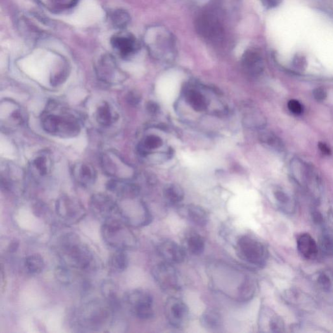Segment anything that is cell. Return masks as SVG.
I'll use <instances>...</instances> for the list:
<instances>
[{
  "label": "cell",
  "instance_id": "f546056e",
  "mask_svg": "<svg viewBox=\"0 0 333 333\" xmlns=\"http://www.w3.org/2000/svg\"><path fill=\"white\" fill-rule=\"evenodd\" d=\"M260 139L263 144L267 145L275 150L276 151L282 152L284 151V145L279 137L271 132L263 133L260 135Z\"/></svg>",
  "mask_w": 333,
  "mask_h": 333
},
{
  "label": "cell",
  "instance_id": "e0dca14e",
  "mask_svg": "<svg viewBox=\"0 0 333 333\" xmlns=\"http://www.w3.org/2000/svg\"><path fill=\"white\" fill-rule=\"evenodd\" d=\"M243 67L246 72L252 76L260 75L264 70L263 58L257 52L247 51L242 56Z\"/></svg>",
  "mask_w": 333,
  "mask_h": 333
},
{
  "label": "cell",
  "instance_id": "f35d334b",
  "mask_svg": "<svg viewBox=\"0 0 333 333\" xmlns=\"http://www.w3.org/2000/svg\"><path fill=\"white\" fill-rule=\"evenodd\" d=\"M265 8L270 9L276 8L281 3L282 0H261Z\"/></svg>",
  "mask_w": 333,
  "mask_h": 333
},
{
  "label": "cell",
  "instance_id": "60d3db41",
  "mask_svg": "<svg viewBox=\"0 0 333 333\" xmlns=\"http://www.w3.org/2000/svg\"><path fill=\"white\" fill-rule=\"evenodd\" d=\"M318 148L320 149V151L322 152V153L325 154V155H330L331 154V151L330 149L327 144H325V142H320L318 144Z\"/></svg>",
  "mask_w": 333,
  "mask_h": 333
},
{
  "label": "cell",
  "instance_id": "7bdbcfd3",
  "mask_svg": "<svg viewBox=\"0 0 333 333\" xmlns=\"http://www.w3.org/2000/svg\"><path fill=\"white\" fill-rule=\"evenodd\" d=\"M319 282L323 288H328L330 286V281L329 278L326 277V275H321L319 278Z\"/></svg>",
  "mask_w": 333,
  "mask_h": 333
},
{
  "label": "cell",
  "instance_id": "7c38bea8",
  "mask_svg": "<svg viewBox=\"0 0 333 333\" xmlns=\"http://www.w3.org/2000/svg\"><path fill=\"white\" fill-rule=\"evenodd\" d=\"M111 44L116 54L123 59H128L137 53L139 43L131 33L120 31L111 38Z\"/></svg>",
  "mask_w": 333,
  "mask_h": 333
},
{
  "label": "cell",
  "instance_id": "d4e9b609",
  "mask_svg": "<svg viewBox=\"0 0 333 333\" xmlns=\"http://www.w3.org/2000/svg\"><path fill=\"white\" fill-rule=\"evenodd\" d=\"M108 20L114 29L123 31L130 22V16L124 9H117L109 13Z\"/></svg>",
  "mask_w": 333,
  "mask_h": 333
},
{
  "label": "cell",
  "instance_id": "4316f807",
  "mask_svg": "<svg viewBox=\"0 0 333 333\" xmlns=\"http://www.w3.org/2000/svg\"><path fill=\"white\" fill-rule=\"evenodd\" d=\"M25 266L26 270L30 274L39 275L42 272L45 268L44 260L40 254H31L26 258Z\"/></svg>",
  "mask_w": 333,
  "mask_h": 333
},
{
  "label": "cell",
  "instance_id": "5b68a950",
  "mask_svg": "<svg viewBox=\"0 0 333 333\" xmlns=\"http://www.w3.org/2000/svg\"><path fill=\"white\" fill-rule=\"evenodd\" d=\"M136 198L120 199L116 203L121 218L131 227H140L149 224L152 218L144 203L134 202Z\"/></svg>",
  "mask_w": 333,
  "mask_h": 333
},
{
  "label": "cell",
  "instance_id": "3957f363",
  "mask_svg": "<svg viewBox=\"0 0 333 333\" xmlns=\"http://www.w3.org/2000/svg\"><path fill=\"white\" fill-rule=\"evenodd\" d=\"M102 239L109 247L115 250L129 251L137 245L134 232L122 218L115 217L104 221L101 228Z\"/></svg>",
  "mask_w": 333,
  "mask_h": 333
},
{
  "label": "cell",
  "instance_id": "ba28073f",
  "mask_svg": "<svg viewBox=\"0 0 333 333\" xmlns=\"http://www.w3.org/2000/svg\"><path fill=\"white\" fill-rule=\"evenodd\" d=\"M56 212L63 224L76 225L85 218L86 209L79 200L72 197H60L56 203Z\"/></svg>",
  "mask_w": 333,
  "mask_h": 333
},
{
  "label": "cell",
  "instance_id": "836d02e7",
  "mask_svg": "<svg viewBox=\"0 0 333 333\" xmlns=\"http://www.w3.org/2000/svg\"><path fill=\"white\" fill-rule=\"evenodd\" d=\"M254 292V286L253 282H252V280H250V279H247L246 281H245L243 284L241 290H240V296H241L242 298L247 300L250 297L253 296Z\"/></svg>",
  "mask_w": 333,
  "mask_h": 333
},
{
  "label": "cell",
  "instance_id": "f6af8a7d",
  "mask_svg": "<svg viewBox=\"0 0 333 333\" xmlns=\"http://www.w3.org/2000/svg\"><path fill=\"white\" fill-rule=\"evenodd\" d=\"M129 98H130V101L132 102V103L137 104L138 102H139V97L138 96L137 94H135V93L131 94L130 97H129Z\"/></svg>",
  "mask_w": 333,
  "mask_h": 333
},
{
  "label": "cell",
  "instance_id": "277c9868",
  "mask_svg": "<svg viewBox=\"0 0 333 333\" xmlns=\"http://www.w3.org/2000/svg\"><path fill=\"white\" fill-rule=\"evenodd\" d=\"M123 302L132 315L139 320H149L154 316L153 297L146 290L136 289L128 292L123 297Z\"/></svg>",
  "mask_w": 333,
  "mask_h": 333
},
{
  "label": "cell",
  "instance_id": "6da1fadb",
  "mask_svg": "<svg viewBox=\"0 0 333 333\" xmlns=\"http://www.w3.org/2000/svg\"><path fill=\"white\" fill-rule=\"evenodd\" d=\"M56 250L64 265L80 272L92 273L101 266L99 258L90 247L72 232L63 233L57 240Z\"/></svg>",
  "mask_w": 333,
  "mask_h": 333
},
{
  "label": "cell",
  "instance_id": "8d00e7d4",
  "mask_svg": "<svg viewBox=\"0 0 333 333\" xmlns=\"http://www.w3.org/2000/svg\"><path fill=\"white\" fill-rule=\"evenodd\" d=\"M288 108H289L290 112L295 115H301L303 111V105L297 100H290L288 103Z\"/></svg>",
  "mask_w": 333,
  "mask_h": 333
},
{
  "label": "cell",
  "instance_id": "52a82bcc",
  "mask_svg": "<svg viewBox=\"0 0 333 333\" xmlns=\"http://www.w3.org/2000/svg\"><path fill=\"white\" fill-rule=\"evenodd\" d=\"M237 254L250 265L261 266L267 258V250L263 243L250 235H242L237 241Z\"/></svg>",
  "mask_w": 333,
  "mask_h": 333
},
{
  "label": "cell",
  "instance_id": "603a6c76",
  "mask_svg": "<svg viewBox=\"0 0 333 333\" xmlns=\"http://www.w3.org/2000/svg\"><path fill=\"white\" fill-rule=\"evenodd\" d=\"M185 243L187 251L194 256L201 255L205 249V240L201 234L196 232H190L187 235Z\"/></svg>",
  "mask_w": 333,
  "mask_h": 333
},
{
  "label": "cell",
  "instance_id": "4dcf8cb0",
  "mask_svg": "<svg viewBox=\"0 0 333 333\" xmlns=\"http://www.w3.org/2000/svg\"><path fill=\"white\" fill-rule=\"evenodd\" d=\"M97 120L100 125L104 126V127H108L112 123V113H111L110 107L108 104H102L99 107L97 112Z\"/></svg>",
  "mask_w": 333,
  "mask_h": 333
},
{
  "label": "cell",
  "instance_id": "8fae6325",
  "mask_svg": "<svg viewBox=\"0 0 333 333\" xmlns=\"http://www.w3.org/2000/svg\"><path fill=\"white\" fill-rule=\"evenodd\" d=\"M167 320L173 327L182 328L189 318V308L185 302L177 297H170L165 304Z\"/></svg>",
  "mask_w": 333,
  "mask_h": 333
},
{
  "label": "cell",
  "instance_id": "8992f818",
  "mask_svg": "<svg viewBox=\"0 0 333 333\" xmlns=\"http://www.w3.org/2000/svg\"><path fill=\"white\" fill-rule=\"evenodd\" d=\"M42 126L49 134L64 137L75 136L79 134L80 130L78 121L68 114H46L42 118Z\"/></svg>",
  "mask_w": 333,
  "mask_h": 333
},
{
  "label": "cell",
  "instance_id": "e575fe53",
  "mask_svg": "<svg viewBox=\"0 0 333 333\" xmlns=\"http://www.w3.org/2000/svg\"><path fill=\"white\" fill-rule=\"evenodd\" d=\"M34 165L37 171H39L40 175H45L47 174V160L44 157L40 156L35 159L34 161Z\"/></svg>",
  "mask_w": 333,
  "mask_h": 333
},
{
  "label": "cell",
  "instance_id": "7a4b0ae2",
  "mask_svg": "<svg viewBox=\"0 0 333 333\" xmlns=\"http://www.w3.org/2000/svg\"><path fill=\"white\" fill-rule=\"evenodd\" d=\"M113 313L105 300L92 299L76 311L74 324L84 331H99L112 322Z\"/></svg>",
  "mask_w": 333,
  "mask_h": 333
},
{
  "label": "cell",
  "instance_id": "f1b7e54d",
  "mask_svg": "<svg viewBox=\"0 0 333 333\" xmlns=\"http://www.w3.org/2000/svg\"><path fill=\"white\" fill-rule=\"evenodd\" d=\"M164 197L166 201L172 205L181 203L184 198V192L180 185L170 184L164 189Z\"/></svg>",
  "mask_w": 333,
  "mask_h": 333
},
{
  "label": "cell",
  "instance_id": "44dd1931",
  "mask_svg": "<svg viewBox=\"0 0 333 333\" xmlns=\"http://www.w3.org/2000/svg\"><path fill=\"white\" fill-rule=\"evenodd\" d=\"M201 323L207 330L216 331L222 327V317L215 309L208 308L201 315Z\"/></svg>",
  "mask_w": 333,
  "mask_h": 333
},
{
  "label": "cell",
  "instance_id": "83f0119b",
  "mask_svg": "<svg viewBox=\"0 0 333 333\" xmlns=\"http://www.w3.org/2000/svg\"><path fill=\"white\" fill-rule=\"evenodd\" d=\"M186 101L189 106L197 112L205 111L208 103L204 95L196 90H190L186 94Z\"/></svg>",
  "mask_w": 333,
  "mask_h": 333
},
{
  "label": "cell",
  "instance_id": "d6986e66",
  "mask_svg": "<svg viewBox=\"0 0 333 333\" xmlns=\"http://www.w3.org/2000/svg\"><path fill=\"white\" fill-rule=\"evenodd\" d=\"M183 212L187 220L199 227H204L208 224V213L201 206L190 204L185 208Z\"/></svg>",
  "mask_w": 333,
  "mask_h": 333
},
{
  "label": "cell",
  "instance_id": "2e32d148",
  "mask_svg": "<svg viewBox=\"0 0 333 333\" xmlns=\"http://www.w3.org/2000/svg\"><path fill=\"white\" fill-rule=\"evenodd\" d=\"M97 73L99 77L106 82H111L121 73L115 59L111 55H104L100 59L97 65Z\"/></svg>",
  "mask_w": 333,
  "mask_h": 333
},
{
  "label": "cell",
  "instance_id": "9a60e30c",
  "mask_svg": "<svg viewBox=\"0 0 333 333\" xmlns=\"http://www.w3.org/2000/svg\"><path fill=\"white\" fill-rule=\"evenodd\" d=\"M107 188L118 197V199L134 198L139 196L140 189L137 185L124 181L113 180L107 185Z\"/></svg>",
  "mask_w": 333,
  "mask_h": 333
},
{
  "label": "cell",
  "instance_id": "d6a6232c",
  "mask_svg": "<svg viewBox=\"0 0 333 333\" xmlns=\"http://www.w3.org/2000/svg\"><path fill=\"white\" fill-rule=\"evenodd\" d=\"M55 277L63 284H69L73 280L72 273L65 266H59L55 270Z\"/></svg>",
  "mask_w": 333,
  "mask_h": 333
},
{
  "label": "cell",
  "instance_id": "30bf717a",
  "mask_svg": "<svg viewBox=\"0 0 333 333\" xmlns=\"http://www.w3.org/2000/svg\"><path fill=\"white\" fill-rule=\"evenodd\" d=\"M90 210L95 218L104 222L108 219L120 217L118 205L112 197L105 194L93 195L89 201Z\"/></svg>",
  "mask_w": 333,
  "mask_h": 333
},
{
  "label": "cell",
  "instance_id": "1f68e13d",
  "mask_svg": "<svg viewBox=\"0 0 333 333\" xmlns=\"http://www.w3.org/2000/svg\"><path fill=\"white\" fill-rule=\"evenodd\" d=\"M163 141L161 137L155 135H151L144 139L141 146V151L146 152V151L154 150L162 146Z\"/></svg>",
  "mask_w": 333,
  "mask_h": 333
},
{
  "label": "cell",
  "instance_id": "484cf974",
  "mask_svg": "<svg viewBox=\"0 0 333 333\" xmlns=\"http://www.w3.org/2000/svg\"><path fill=\"white\" fill-rule=\"evenodd\" d=\"M75 175L77 182L84 187H89L93 184L96 180V173L94 169L87 164L78 166Z\"/></svg>",
  "mask_w": 333,
  "mask_h": 333
},
{
  "label": "cell",
  "instance_id": "b9f144b4",
  "mask_svg": "<svg viewBox=\"0 0 333 333\" xmlns=\"http://www.w3.org/2000/svg\"><path fill=\"white\" fill-rule=\"evenodd\" d=\"M306 65L305 59H303V58H297L294 60V65L296 68L299 69H302L304 68Z\"/></svg>",
  "mask_w": 333,
  "mask_h": 333
},
{
  "label": "cell",
  "instance_id": "9c48e42d",
  "mask_svg": "<svg viewBox=\"0 0 333 333\" xmlns=\"http://www.w3.org/2000/svg\"><path fill=\"white\" fill-rule=\"evenodd\" d=\"M152 276L157 284L164 292L177 291L180 288L179 275L173 264L163 261L154 266Z\"/></svg>",
  "mask_w": 333,
  "mask_h": 333
},
{
  "label": "cell",
  "instance_id": "74e56055",
  "mask_svg": "<svg viewBox=\"0 0 333 333\" xmlns=\"http://www.w3.org/2000/svg\"><path fill=\"white\" fill-rule=\"evenodd\" d=\"M313 96L317 101H323L327 98V92L322 87L316 88L313 91Z\"/></svg>",
  "mask_w": 333,
  "mask_h": 333
},
{
  "label": "cell",
  "instance_id": "d590c367",
  "mask_svg": "<svg viewBox=\"0 0 333 333\" xmlns=\"http://www.w3.org/2000/svg\"><path fill=\"white\" fill-rule=\"evenodd\" d=\"M321 247L327 255H333V240L328 236L323 237L321 240Z\"/></svg>",
  "mask_w": 333,
  "mask_h": 333
},
{
  "label": "cell",
  "instance_id": "4fadbf2b",
  "mask_svg": "<svg viewBox=\"0 0 333 333\" xmlns=\"http://www.w3.org/2000/svg\"><path fill=\"white\" fill-rule=\"evenodd\" d=\"M197 32L204 39L212 42H218L223 37V28L220 21L211 14H203L196 22Z\"/></svg>",
  "mask_w": 333,
  "mask_h": 333
},
{
  "label": "cell",
  "instance_id": "5bb4252c",
  "mask_svg": "<svg viewBox=\"0 0 333 333\" xmlns=\"http://www.w3.org/2000/svg\"><path fill=\"white\" fill-rule=\"evenodd\" d=\"M157 251L167 263L180 264L185 260V249L177 242L167 240L158 245Z\"/></svg>",
  "mask_w": 333,
  "mask_h": 333
},
{
  "label": "cell",
  "instance_id": "ac0fdd59",
  "mask_svg": "<svg viewBox=\"0 0 333 333\" xmlns=\"http://www.w3.org/2000/svg\"><path fill=\"white\" fill-rule=\"evenodd\" d=\"M297 249L304 258L313 260L318 253L317 244L308 234H302L297 240Z\"/></svg>",
  "mask_w": 333,
  "mask_h": 333
},
{
  "label": "cell",
  "instance_id": "ab89813d",
  "mask_svg": "<svg viewBox=\"0 0 333 333\" xmlns=\"http://www.w3.org/2000/svg\"><path fill=\"white\" fill-rule=\"evenodd\" d=\"M275 197L279 203H286L289 201V197H288L287 195L282 191H279V190H277L275 192Z\"/></svg>",
  "mask_w": 333,
  "mask_h": 333
},
{
  "label": "cell",
  "instance_id": "ffe728a7",
  "mask_svg": "<svg viewBox=\"0 0 333 333\" xmlns=\"http://www.w3.org/2000/svg\"><path fill=\"white\" fill-rule=\"evenodd\" d=\"M101 290L102 296L105 299L104 300L110 305L113 311L120 308L118 288L115 282L110 280H104L102 283Z\"/></svg>",
  "mask_w": 333,
  "mask_h": 333
},
{
  "label": "cell",
  "instance_id": "7402d4cb",
  "mask_svg": "<svg viewBox=\"0 0 333 333\" xmlns=\"http://www.w3.org/2000/svg\"><path fill=\"white\" fill-rule=\"evenodd\" d=\"M129 265L127 251L123 250H115V253L111 254L109 260V268L114 273L125 272Z\"/></svg>",
  "mask_w": 333,
  "mask_h": 333
},
{
  "label": "cell",
  "instance_id": "cb8c5ba5",
  "mask_svg": "<svg viewBox=\"0 0 333 333\" xmlns=\"http://www.w3.org/2000/svg\"><path fill=\"white\" fill-rule=\"evenodd\" d=\"M45 8L53 13H62L70 10L79 0H38Z\"/></svg>",
  "mask_w": 333,
  "mask_h": 333
},
{
  "label": "cell",
  "instance_id": "ee69618b",
  "mask_svg": "<svg viewBox=\"0 0 333 333\" xmlns=\"http://www.w3.org/2000/svg\"><path fill=\"white\" fill-rule=\"evenodd\" d=\"M150 113H156L158 111V106L154 102H149L147 106Z\"/></svg>",
  "mask_w": 333,
  "mask_h": 333
}]
</instances>
